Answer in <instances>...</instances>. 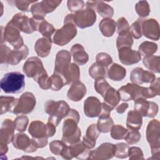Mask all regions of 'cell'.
<instances>
[{"mask_svg": "<svg viewBox=\"0 0 160 160\" xmlns=\"http://www.w3.org/2000/svg\"><path fill=\"white\" fill-rule=\"evenodd\" d=\"M143 19H138L130 27L129 31L131 36L136 39L142 37V22Z\"/></svg>", "mask_w": 160, "mask_h": 160, "instance_id": "47", "label": "cell"}, {"mask_svg": "<svg viewBox=\"0 0 160 160\" xmlns=\"http://www.w3.org/2000/svg\"><path fill=\"white\" fill-rule=\"evenodd\" d=\"M64 84L79 81L80 79V71L79 66L76 63H71L68 70L63 76Z\"/></svg>", "mask_w": 160, "mask_h": 160, "instance_id": "33", "label": "cell"}, {"mask_svg": "<svg viewBox=\"0 0 160 160\" xmlns=\"http://www.w3.org/2000/svg\"><path fill=\"white\" fill-rule=\"evenodd\" d=\"M36 104V100L34 95L32 92H26L18 99L11 112L15 114H28L33 111Z\"/></svg>", "mask_w": 160, "mask_h": 160, "instance_id": "8", "label": "cell"}, {"mask_svg": "<svg viewBox=\"0 0 160 160\" xmlns=\"http://www.w3.org/2000/svg\"><path fill=\"white\" fill-rule=\"evenodd\" d=\"M14 122L17 131L19 132H24L27 128L29 123V119L26 116L21 115L16 117Z\"/></svg>", "mask_w": 160, "mask_h": 160, "instance_id": "50", "label": "cell"}, {"mask_svg": "<svg viewBox=\"0 0 160 160\" xmlns=\"http://www.w3.org/2000/svg\"><path fill=\"white\" fill-rule=\"evenodd\" d=\"M135 10L137 14L141 18L148 16L150 12V8L146 1H138L136 4Z\"/></svg>", "mask_w": 160, "mask_h": 160, "instance_id": "45", "label": "cell"}, {"mask_svg": "<svg viewBox=\"0 0 160 160\" xmlns=\"http://www.w3.org/2000/svg\"><path fill=\"white\" fill-rule=\"evenodd\" d=\"M106 68L98 64V63L94 62L89 68V74L94 79H97L98 78H104L106 74Z\"/></svg>", "mask_w": 160, "mask_h": 160, "instance_id": "40", "label": "cell"}, {"mask_svg": "<svg viewBox=\"0 0 160 160\" xmlns=\"http://www.w3.org/2000/svg\"><path fill=\"white\" fill-rule=\"evenodd\" d=\"M79 119V112L73 109H71L64 118L62 126V141L65 143L70 145L80 141L81 131L78 126Z\"/></svg>", "mask_w": 160, "mask_h": 160, "instance_id": "1", "label": "cell"}, {"mask_svg": "<svg viewBox=\"0 0 160 160\" xmlns=\"http://www.w3.org/2000/svg\"><path fill=\"white\" fill-rule=\"evenodd\" d=\"M159 78L155 79V80L151 83L149 89L156 96H159L160 94V80Z\"/></svg>", "mask_w": 160, "mask_h": 160, "instance_id": "59", "label": "cell"}, {"mask_svg": "<svg viewBox=\"0 0 160 160\" xmlns=\"http://www.w3.org/2000/svg\"><path fill=\"white\" fill-rule=\"evenodd\" d=\"M69 151L72 158H76L80 159H88L89 156L90 149L88 148L82 141L70 144Z\"/></svg>", "mask_w": 160, "mask_h": 160, "instance_id": "22", "label": "cell"}, {"mask_svg": "<svg viewBox=\"0 0 160 160\" xmlns=\"http://www.w3.org/2000/svg\"><path fill=\"white\" fill-rule=\"evenodd\" d=\"M155 79L156 76L153 72L149 71H144L139 67L134 68L130 74L131 81L138 85L143 83H151Z\"/></svg>", "mask_w": 160, "mask_h": 160, "instance_id": "15", "label": "cell"}, {"mask_svg": "<svg viewBox=\"0 0 160 160\" xmlns=\"http://www.w3.org/2000/svg\"><path fill=\"white\" fill-rule=\"evenodd\" d=\"M1 28V43L7 41L14 48H19L24 44L23 39L20 34V31L9 21L6 24L4 29L3 30V26Z\"/></svg>", "mask_w": 160, "mask_h": 160, "instance_id": "7", "label": "cell"}, {"mask_svg": "<svg viewBox=\"0 0 160 160\" xmlns=\"http://www.w3.org/2000/svg\"><path fill=\"white\" fill-rule=\"evenodd\" d=\"M86 94L85 85L79 81H76L71 84L67 92V97L72 101L81 100Z\"/></svg>", "mask_w": 160, "mask_h": 160, "instance_id": "21", "label": "cell"}, {"mask_svg": "<svg viewBox=\"0 0 160 160\" xmlns=\"http://www.w3.org/2000/svg\"><path fill=\"white\" fill-rule=\"evenodd\" d=\"M46 128H47V136L48 138L53 136L56 133V126L52 123L48 122H47Z\"/></svg>", "mask_w": 160, "mask_h": 160, "instance_id": "61", "label": "cell"}, {"mask_svg": "<svg viewBox=\"0 0 160 160\" xmlns=\"http://www.w3.org/2000/svg\"><path fill=\"white\" fill-rule=\"evenodd\" d=\"M118 34L119 36L116 39L117 49H119L122 48H131L133 44V40L130 31H124Z\"/></svg>", "mask_w": 160, "mask_h": 160, "instance_id": "35", "label": "cell"}, {"mask_svg": "<svg viewBox=\"0 0 160 160\" xmlns=\"http://www.w3.org/2000/svg\"><path fill=\"white\" fill-rule=\"evenodd\" d=\"M10 21L20 31L26 34H31L34 32L31 24L30 18L23 13L19 12L14 14Z\"/></svg>", "mask_w": 160, "mask_h": 160, "instance_id": "20", "label": "cell"}, {"mask_svg": "<svg viewBox=\"0 0 160 160\" xmlns=\"http://www.w3.org/2000/svg\"><path fill=\"white\" fill-rule=\"evenodd\" d=\"M128 131L121 125H114L111 130V136L114 139H123L126 136Z\"/></svg>", "mask_w": 160, "mask_h": 160, "instance_id": "43", "label": "cell"}, {"mask_svg": "<svg viewBox=\"0 0 160 160\" xmlns=\"http://www.w3.org/2000/svg\"><path fill=\"white\" fill-rule=\"evenodd\" d=\"M49 149L53 154L61 156L65 159H71L72 158L69 154V147L63 141H52L49 144Z\"/></svg>", "mask_w": 160, "mask_h": 160, "instance_id": "23", "label": "cell"}, {"mask_svg": "<svg viewBox=\"0 0 160 160\" xmlns=\"http://www.w3.org/2000/svg\"><path fill=\"white\" fill-rule=\"evenodd\" d=\"M128 156L129 159H144L143 152L141 148L138 147H131L129 148Z\"/></svg>", "mask_w": 160, "mask_h": 160, "instance_id": "55", "label": "cell"}, {"mask_svg": "<svg viewBox=\"0 0 160 160\" xmlns=\"http://www.w3.org/2000/svg\"><path fill=\"white\" fill-rule=\"evenodd\" d=\"M73 14L76 25L81 29L92 26L96 21L95 11L89 8L78 11Z\"/></svg>", "mask_w": 160, "mask_h": 160, "instance_id": "9", "label": "cell"}, {"mask_svg": "<svg viewBox=\"0 0 160 160\" xmlns=\"http://www.w3.org/2000/svg\"><path fill=\"white\" fill-rule=\"evenodd\" d=\"M143 64L146 68L149 70L159 73V65L160 59L159 56L150 55L144 56L143 58Z\"/></svg>", "mask_w": 160, "mask_h": 160, "instance_id": "37", "label": "cell"}, {"mask_svg": "<svg viewBox=\"0 0 160 160\" xmlns=\"http://www.w3.org/2000/svg\"><path fill=\"white\" fill-rule=\"evenodd\" d=\"M29 54V49L28 46L24 44L19 48H14L11 50L9 54L8 64L10 65H17L22 59L27 58Z\"/></svg>", "mask_w": 160, "mask_h": 160, "instance_id": "25", "label": "cell"}, {"mask_svg": "<svg viewBox=\"0 0 160 160\" xmlns=\"http://www.w3.org/2000/svg\"><path fill=\"white\" fill-rule=\"evenodd\" d=\"M71 54L70 52L65 49L59 51L56 54L54 72L60 74L63 78L71 64Z\"/></svg>", "mask_w": 160, "mask_h": 160, "instance_id": "11", "label": "cell"}, {"mask_svg": "<svg viewBox=\"0 0 160 160\" xmlns=\"http://www.w3.org/2000/svg\"><path fill=\"white\" fill-rule=\"evenodd\" d=\"M31 12L32 13V17L35 18L44 19L46 15L41 8L40 2H36L32 4L31 6Z\"/></svg>", "mask_w": 160, "mask_h": 160, "instance_id": "53", "label": "cell"}, {"mask_svg": "<svg viewBox=\"0 0 160 160\" xmlns=\"http://www.w3.org/2000/svg\"><path fill=\"white\" fill-rule=\"evenodd\" d=\"M146 139L151 147L152 157L150 159H159L160 154V126L157 119L149 122L146 128Z\"/></svg>", "mask_w": 160, "mask_h": 160, "instance_id": "5", "label": "cell"}, {"mask_svg": "<svg viewBox=\"0 0 160 160\" xmlns=\"http://www.w3.org/2000/svg\"><path fill=\"white\" fill-rule=\"evenodd\" d=\"M120 98L123 101H134L140 99H148V88L139 86L134 83H128L118 90Z\"/></svg>", "mask_w": 160, "mask_h": 160, "instance_id": "6", "label": "cell"}, {"mask_svg": "<svg viewBox=\"0 0 160 160\" xmlns=\"http://www.w3.org/2000/svg\"><path fill=\"white\" fill-rule=\"evenodd\" d=\"M73 14H68L64 20L63 26L56 31L53 42L58 46H64L70 42L77 34V29Z\"/></svg>", "mask_w": 160, "mask_h": 160, "instance_id": "2", "label": "cell"}, {"mask_svg": "<svg viewBox=\"0 0 160 160\" xmlns=\"http://www.w3.org/2000/svg\"><path fill=\"white\" fill-rule=\"evenodd\" d=\"M0 86L5 93L21 92L25 87L24 75L19 72L6 73L1 80Z\"/></svg>", "mask_w": 160, "mask_h": 160, "instance_id": "4", "label": "cell"}, {"mask_svg": "<svg viewBox=\"0 0 160 160\" xmlns=\"http://www.w3.org/2000/svg\"><path fill=\"white\" fill-rule=\"evenodd\" d=\"M96 125L99 132L107 133L111 130L112 126H114V122L111 116L99 117Z\"/></svg>", "mask_w": 160, "mask_h": 160, "instance_id": "38", "label": "cell"}, {"mask_svg": "<svg viewBox=\"0 0 160 160\" xmlns=\"http://www.w3.org/2000/svg\"><path fill=\"white\" fill-rule=\"evenodd\" d=\"M101 102L94 96L88 97L84 102V112L87 117L95 118L99 115Z\"/></svg>", "mask_w": 160, "mask_h": 160, "instance_id": "19", "label": "cell"}, {"mask_svg": "<svg viewBox=\"0 0 160 160\" xmlns=\"http://www.w3.org/2000/svg\"><path fill=\"white\" fill-rule=\"evenodd\" d=\"M15 129L14 121L10 119H4L0 129V144H8L11 142L14 136Z\"/></svg>", "mask_w": 160, "mask_h": 160, "instance_id": "18", "label": "cell"}, {"mask_svg": "<svg viewBox=\"0 0 160 160\" xmlns=\"http://www.w3.org/2000/svg\"><path fill=\"white\" fill-rule=\"evenodd\" d=\"M94 11L104 18H111L114 14V9L109 4L102 1H96Z\"/></svg>", "mask_w": 160, "mask_h": 160, "instance_id": "36", "label": "cell"}, {"mask_svg": "<svg viewBox=\"0 0 160 160\" xmlns=\"http://www.w3.org/2000/svg\"><path fill=\"white\" fill-rule=\"evenodd\" d=\"M11 49L5 44H1L0 47V62L1 64H8L9 54Z\"/></svg>", "mask_w": 160, "mask_h": 160, "instance_id": "57", "label": "cell"}, {"mask_svg": "<svg viewBox=\"0 0 160 160\" xmlns=\"http://www.w3.org/2000/svg\"><path fill=\"white\" fill-rule=\"evenodd\" d=\"M28 131L32 138L34 139L48 138L47 136L46 124L39 120L33 121L31 122Z\"/></svg>", "mask_w": 160, "mask_h": 160, "instance_id": "24", "label": "cell"}, {"mask_svg": "<svg viewBox=\"0 0 160 160\" xmlns=\"http://www.w3.org/2000/svg\"><path fill=\"white\" fill-rule=\"evenodd\" d=\"M84 6V2L81 0H69L67 2L68 9L73 12L83 9Z\"/></svg>", "mask_w": 160, "mask_h": 160, "instance_id": "54", "label": "cell"}, {"mask_svg": "<svg viewBox=\"0 0 160 160\" xmlns=\"http://www.w3.org/2000/svg\"><path fill=\"white\" fill-rule=\"evenodd\" d=\"M115 144L104 142L95 150L90 151L88 159L106 160L111 159L114 154Z\"/></svg>", "mask_w": 160, "mask_h": 160, "instance_id": "14", "label": "cell"}, {"mask_svg": "<svg viewBox=\"0 0 160 160\" xmlns=\"http://www.w3.org/2000/svg\"><path fill=\"white\" fill-rule=\"evenodd\" d=\"M104 101L112 109L118 104L121 98L118 91H116L111 86L107 90L104 96Z\"/></svg>", "mask_w": 160, "mask_h": 160, "instance_id": "32", "label": "cell"}, {"mask_svg": "<svg viewBox=\"0 0 160 160\" xmlns=\"http://www.w3.org/2000/svg\"><path fill=\"white\" fill-rule=\"evenodd\" d=\"M49 81L50 89L52 91H59L64 86H65L64 81L62 77L60 74L54 72L49 77Z\"/></svg>", "mask_w": 160, "mask_h": 160, "instance_id": "41", "label": "cell"}, {"mask_svg": "<svg viewBox=\"0 0 160 160\" xmlns=\"http://www.w3.org/2000/svg\"><path fill=\"white\" fill-rule=\"evenodd\" d=\"M141 133L138 130L129 129L124 138L125 141L128 144H134L139 142L141 139Z\"/></svg>", "mask_w": 160, "mask_h": 160, "instance_id": "52", "label": "cell"}, {"mask_svg": "<svg viewBox=\"0 0 160 160\" xmlns=\"http://www.w3.org/2000/svg\"><path fill=\"white\" fill-rule=\"evenodd\" d=\"M116 22L110 18H104L99 22V28L102 34L105 37L112 36L116 30Z\"/></svg>", "mask_w": 160, "mask_h": 160, "instance_id": "31", "label": "cell"}, {"mask_svg": "<svg viewBox=\"0 0 160 160\" xmlns=\"http://www.w3.org/2000/svg\"><path fill=\"white\" fill-rule=\"evenodd\" d=\"M134 110L142 116L153 118L158 112V106L154 102L140 98L134 101Z\"/></svg>", "mask_w": 160, "mask_h": 160, "instance_id": "10", "label": "cell"}, {"mask_svg": "<svg viewBox=\"0 0 160 160\" xmlns=\"http://www.w3.org/2000/svg\"><path fill=\"white\" fill-rule=\"evenodd\" d=\"M8 151V144H0V154L1 156L5 155Z\"/></svg>", "mask_w": 160, "mask_h": 160, "instance_id": "63", "label": "cell"}, {"mask_svg": "<svg viewBox=\"0 0 160 160\" xmlns=\"http://www.w3.org/2000/svg\"><path fill=\"white\" fill-rule=\"evenodd\" d=\"M158 50V45L152 42L144 41L141 44L138 48V52L144 56L152 55Z\"/></svg>", "mask_w": 160, "mask_h": 160, "instance_id": "39", "label": "cell"}, {"mask_svg": "<svg viewBox=\"0 0 160 160\" xmlns=\"http://www.w3.org/2000/svg\"><path fill=\"white\" fill-rule=\"evenodd\" d=\"M18 99L12 96H3L0 98V114L2 115L7 112H11L17 103Z\"/></svg>", "mask_w": 160, "mask_h": 160, "instance_id": "34", "label": "cell"}, {"mask_svg": "<svg viewBox=\"0 0 160 160\" xmlns=\"http://www.w3.org/2000/svg\"><path fill=\"white\" fill-rule=\"evenodd\" d=\"M111 87L104 78H98L95 79L94 89L96 91L100 94L102 96H104L107 90Z\"/></svg>", "mask_w": 160, "mask_h": 160, "instance_id": "48", "label": "cell"}, {"mask_svg": "<svg viewBox=\"0 0 160 160\" xmlns=\"http://www.w3.org/2000/svg\"><path fill=\"white\" fill-rule=\"evenodd\" d=\"M96 63L98 64L103 66L105 68H108V67L112 63V59L106 52H99L97 54L96 57Z\"/></svg>", "mask_w": 160, "mask_h": 160, "instance_id": "51", "label": "cell"}, {"mask_svg": "<svg viewBox=\"0 0 160 160\" xmlns=\"http://www.w3.org/2000/svg\"><path fill=\"white\" fill-rule=\"evenodd\" d=\"M112 110V109L104 102L101 103V110L98 116L99 117H109L110 116V113Z\"/></svg>", "mask_w": 160, "mask_h": 160, "instance_id": "60", "label": "cell"}, {"mask_svg": "<svg viewBox=\"0 0 160 160\" xmlns=\"http://www.w3.org/2000/svg\"><path fill=\"white\" fill-rule=\"evenodd\" d=\"M107 75L109 79L114 81H122L126 76V70L122 66L114 63L108 69Z\"/></svg>", "mask_w": 160, "mask_h": 160, "instance_id": "29", "label": "cell"}, {"mask_svg": "<svg viewBox=\"0 0 160 160\" xmlns=\"http://www.w3.org/2000/svg\"><path fill=\"white\" fill-rule=\"evenodd\" d=\"M38 2V1H21L18 0L14 1L15 6L22 11L28 12L31 11V7L30 5L33 4L34 3ZM32 6V5H31Z\"/></svg>", "mask_w": 160, "mask_h": 160, "instance_id": "56", "label": "cell"}, {"mask_svg": "<svg viewBox=\"0 0 160 160\" xmlns=\"http://www.w3.org/2000/svg\"><path fill=\"white\" fill-rule=\"evenodd\" d=\"M142 34L148 39L158 41L159 38V23L156 19H143L142 22Z\"/></svg>", "mask_w": 160, "mask_h": 160, "instance_id": "16", "label": "cell"}, {"mask_svg": "<svg viewBox=\"0 0 160 160\" xmlns=\"http://www.w3.org/2000/svg\"><path fill=\"white\" fill-rule=\"evenodd\" d=\"M141 114L135 110L128 112L126 120V126L129 129L139 130L142 124V118Z\"/></svg>", "mask_w": 160, "mask_h": 160, "instance_id": "30", "label": "cell"}, {"mask_svg": "<svg viewBox=\"0 0 160 160\" xmlns=\"http://www.w3.org/2000/svg\"><path fill=\"white\" fill-rule=\"evenodd\" d=\"M116 25L117 26V32L118 34L124 31H129L130 26L129 25V23L126 19L124 17L119 18L116 22Z\"/></svg>", "mask_w": 160, "mask_h": 160, "instance_id": "58", "label": "cell"}, {"mask_svg": "<svg viewBox=\"0 0 160 160\" xmlns=\"http://www.w3.org/2000/svg\"><path fill=\"white\" fill-rule=\"evenodd\" d=\"M70 109L68 104L64 101L48 100L44 104V111L49 115L48 122L56 126L59 124L62 118L67 116Z\"/></svg>", "mask_w": 160, "mask_h": 160, "instance_id": "3", "label": "cell"}, {"mask_svg": "<svg viewBox=\"0 0 160 160\" xmlns=\"http://www.w3.org/2000/svg\"><path fill=\"white\" fill-rule=\"evenodd\" d=\"M38 31L44 38H51L52 34L55 32V28L51 24L43 19L39 26Z\"/></svg>", "mask_w": 160, "mask_h": 160, "instance_id": "42", "label": "cell"}, {"mask_svg": "<svg viewBox=\"0 0 160 160\" xmlns=\"http://www.w3.org/2000/svg\"><path fill=\"white\" fill-rule=\"evenodd\" d=\"M99 136V131L97 128V125L92 124L90 125L87 130L86 135L82 138L83 144L89 149H92L96 143V139Z\"/></svg>", "mask_w": 160, "mask_h": 160, "instance_id": "26", "label": "cell"}, {"mask_svg": "<svg viewBox=\"0 0 160 160\" xmlns=\"http://www.w3.org/2000/svg\"><path fill=\"white\" fill-rule=\"evenodd\" d=\"M34 81H36L39 86L42 89H50V81L49 77L46 71L45 70L44 72L41 73L39 75L36 76L33 79Z\"/></svg>", "mask_w": 160, "mask_h": 160, "instance_id": "44", "label": "cell"}, {"mask_svg": "<svg viewBox=\"0 0 160 160\" xmlns=\"http://www.w3.org/2000/svg\"><path fill=\"white\" fill-rule=\"evenodd\" d=\"M45 70L41 59L35 56L28 58L23 66V71L25 75L33 79Z\"/></svg>", "mask_w": 160, "mask_h": 160, "instance_id": "13", "label": "cell"}, {"mask_svg": "<svg viewBox=\"0 0 160 160\" xmlns=\"http://www.w3.org/2000/svg\"><path fill=\"white\" fill-rule=\"evenodd\" d=\"M51 46L52 40L51 38H41L36 41L34 45V50L39 56L46 58L49 54Z\"/></svg>", "mask_w": 160, "mask_h": 160, "instance_id": "28", "label": "cell"}, {"mask_svg": "<svg viewBox=\"0 0 160 160\" xmlns=\"http://www.w3.org/2000/svg\"><path fill=\"white\" fill-rule=\"evenodd\" d=\"M128 106H128V103L123 102L116 108V111L119 114H122L126 111V110L128 109Z\"/></svg>", "mask_w": 160, "mask_h": 160, "instance_id": "62", "label": "cell"}, {"mask_svg": "<svg viewBox=\"0 0 160 160\" xmlns=\"http://www.w3.org/2000/svg\"><path fill=\"white\" fill-rule=\"evenodd\" d=\"M71 54L76 64L82 66L87 63L89 59L88 53L84 47L80 44H75L71 48Z\"/></svg>", "mask_w": 160, "mask_h": 160, "instance_id": "27", "label": "cell"}, {"mask_svg": "<svg viewBox=\"0 0 160 160\" xmlns=\"http://www.w3.org/2000/svg\"><path fill=\"white\" fill-rule=\"evenodd\" d=\"M129 148V146L124 142H120L115 144L114 156L121 159L126 158L128 156Z\"/></svg>", "mask_w": 160, "mask_h": 160, "instance_id": "46", "label": "cell"}, {"mask_svg": "<svg viewBox=\"0 0 160 160\" xmlns=\"http://www.w3.org/2000/svg\"><path fill=\"white\" fill-rule=\"evenodd\" d=\"M118 55L121 62L127 66L138 63L141 59L140 53L129 48H122L118 49Z\"/></svg>", "mask_w": 160, "mask_h": 160, "instance_id": "17", "label": "cell"}, {"mask_svg": "<svg viewBox=\"0 0 160 160\" xmlns=\"http://www.w3.org/2000/svg\"><path fill=\"white\" fill-rule=\"evenodd\" d=\"M13 146L25 152H33L38 149L32 139H30L29 136L24 133H18L14 135L12 141Z\"/></svg>", "mask_w": 160, "mask_h": 160, "instance_id": "12", "label": "cell"}, {"mask_svg": "<svg viewBox=\"0 0 160 160\" xmlns=\"http://www.w3.org/2000/svg\"><path fill=\"white\" fill-rule=\"evenodd\" d=\"M62 1L44 0L40 2L41 8L45 14L52 12L61 3Z\"/></svg>", "mask_w": 160, "mask_h": 160, "instance_id": "49", "label": "cell"}]
</instances>
